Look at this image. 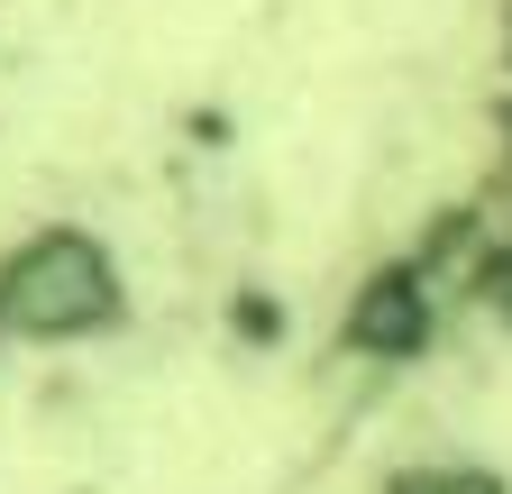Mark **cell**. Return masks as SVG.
Listing matches in <instances>:
<instances>
[{
    "instance_id": "cell-1",
    "label": "cell",
    "mask_w": 512,
    "mask_h": 494,
    "mask_svg": "<svg viewBox=\"0 0 512 494\" xmlns=\"http://www.w3.org/2000/svg\"><path fill=\"white\" fill-rule=\"evenodd\" d=\"M128 321V275L101 229L46 220L0 257V339L19 348H83Z\"/></svg>"
},
{
    "instance_id": "cell-2",
    "label": "cell",
    "mask_w": 512,
    "mask_h": 494,
    "mask_svg": "<svg viewBox=\"0 0 512 494\" xmlns=\"http://www.w3.org/2000/svg\"><path fill=\"white\" fill-rule=\"evenodd\" d=\"M403 494H503L485 467H430V476H412Z\"/></svg>"
}]
</instances>
